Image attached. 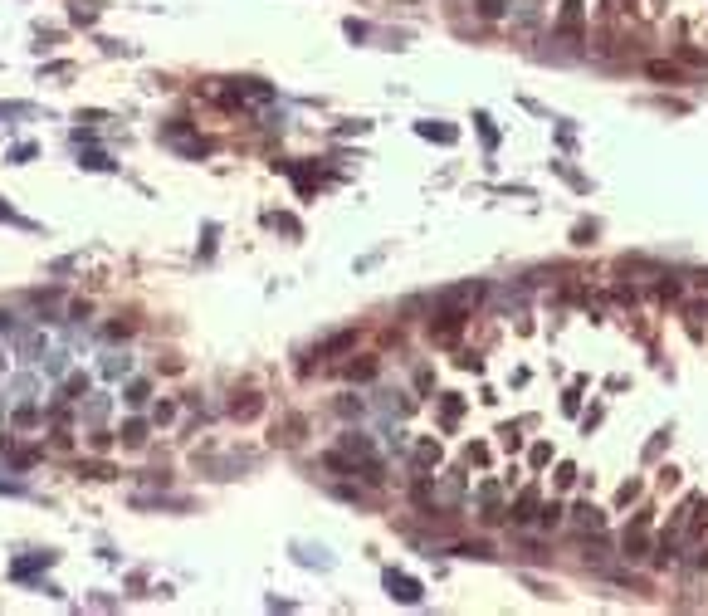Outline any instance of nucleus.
Here are the masks:
<instances>
[{"instance_id":"nucleus-1","label":"nucleus","mask_w":708,"mask_h":616,"mask_svg":"<svg viewBox=\"0 0 708 616\" xmlns=\"http://www.w3.org/2000/svg\"><path fill=\"white\" fill-rule=\"evenodd\" d=\"M386 587H391V597H401V602H420V582L405 577V572H386Z\"/></svg>"},{"instance_id":"nucleus-11","label":"nucleus","mask_w":708,"mask_h":616,"mask_svg":"<svg viewBox=\"0 0 708 616\" xmlns=\"http://www.w3.org/2000/svg\"><path fill=\"white\" fill-rule=\"evenodd\" d=\"M84 167H93V172H107V167H112V162H107V157H103V152H88V157H84Z\"/></svg>"},{"instance_id":"nucleus-13","label":"nucleus","mask_w":708,"mask_h":616,"mask_svg":"<svg viewBox=\"0 0 708 616\" xmlns=\"http://www.w3.org/2000/svg\"><path fill=\"white\" fill-rule=\"evenodd\" d=\"M454 416H459V397H445V425H454Z\"/></svg>"},{"instance_id":"nucleus-17","label":"nucleus","mask_w":708,"mask_h":616,"mask_svg":"<svg viewBox=\"0 0 708 616\" xmlns=\"http://www.w3.org/2000/svg\"><path fill=\"white\" fill-rule=\"evenodd\" d=\"M704 567H708V553H704Z\"/></svg>"},{"instance_id":"nucleus-8","label":"nucleus","mask_w":708,"mask_h":616,"mask_svg":"<svg viewBox=\"0 0 708 616\" xmlns=\"http://www.w3.org/2000/svg\"><path fill=\"white\" fill-rule=\"evenodd\" d=\"M230 411H235L240 421H249V416L259 411V397H244V402H235V406H230Z\"/></svg>"},{"instance_id":"nucleus-6","label":"nucleus","mask_w":708,"mask_h":616,"mask_svg":"<svg viewBox=\"0 0 708 616\" xmlns=\"http://www.w3.org/2000/svg\"><path fill=\"white\" fill-rule=\"evenodd\" d=\"M122 440H127V445H142V440H147V425H142V421H127V425H122Z\"/></svg>"},{"instance_id":"nucleus-9","label":"nucleus","mask_w":708,"mask_h":616,"mask_svg":"<svg viewBox=\"0 0 708 616\" xmlns=\"http://www.w3.org/2000/svg\"><path fill=\"white\" fill-rule=\"evenodd\" d=\"M93 15H98V10H93L88 0H74V20H79V25H93Z\"/></svg>"},{"instance_id":"nucleus-10","label":"nucleus","mask_w":708,"mask_h":616,"mask_svg":"<svg viewBox=\"0 0 708 616\" xmlns=\"http://www.w3.org/2000/svg\"><path fill=\"white\" fill-rule=\"evenodd\" d=\"M420 132H425V137H440V142H454V127H430V122H425Z\"/></svg>"},{"instance_id":"nucleus-14","label":"nucleus","mask_w":708,"mask_h":616,"mask_svg":"<svg viewBox=\"0 0 708 616\" xmlns=\"http://www.w3.org/2000/svg\"><path fill=\"white\" fill-rule=\"evenodd\" d=\"M127 402H132V406H137V402H147V387H142V382H132V387H127Z\"/></svg>"},{"instance_id":"nucleus-2","label":"nucleus","mask_w":708,"mask_h":616,"mask_svg":"<svg viewBox=\"0 0 708 616\" xmlns=\"http://www.w3.org/2000/svg\"><path fill=\"white\" fill-rule=\"evenodd\" d=\"M162 137H166V142H171V147H181V152H186V157H201V152H205V142H201V137H191V132H186V127H166V132H162Z\"/></svg>"},{"instance_id":"nucleus-4","label":"nucleus","mask_w":708,"mask_h":616,"mask_svg":"<svg viewBox=\"0 0 708 616\" xmlns=\"http://www.w3.org/2000/svg\"><path fill=\"white\" fill-rule=\"evenodd\" d=\"M415 465H440V445H435V440H420V445H415Z\"/></svg>"},{"instance_id":"nucleus-3","label":"nucleus","mask_w":708,"mask_h":616,"mask_svg":"<svg viewBox=\"0 0 708 616\" xmlns=\"http://www.w3.org/2000/svg\"><path fill=\"white\" fill-rule=\"evenodd\" d=\"M49 563H54V553H39V558H20V563H15L10 572H15V577H29L34 567H49Z\"/></svg>"},{"instance_id":"nucleus-7","label":"nucleus","mask_w":708,"mask_h":616,"mask_svg":"<svg viewBox=\"0 0 708 616\" xmlns=\"http://www.w3.org/2000/svg\"><path fill=\"white\" fill-rule=\"evenodd\" d=\"M577 523H582V528H601V509L582 504V509H577Z\"/></svg>"},{"instance_id":"nucleus-15","label":"nucleus","mask_w":708,"mask_h":616,"mask_svg":"<svg viewBox=\"0 0 708 616\" xmlns=\"http://www.w3.org/2000/svg\"><path fill=\"white\" fill-rule=\"evenodd\" d=\"M0 220H15V225H25V220H20V215H15L10 205H0Z\"/></svg>"},{"instance_id":"nucleus-16","label":"nucleus","mask_w":708,"mask_h":616,"mask_svg":"<svg viewBox=\"0 0 708 616\" xmlns=\"http://www.w3.org/2000/svg\"><path fill=\"white\" fill-rule=\"evenodd\" d=\"M606 5H610V10H620V0H606Z\"/></svg>"},{"instance_id":"nucleus-5","label":"nucleus","mask_w":708,"mask_h":616,"mask_svg":"<svg viewBox=\"0 0 708 616\" xmlns=\"http://www.w3.org/2000/svg\"><path fill=\"white\" fill-rule=\"evenodd\" d=\"M532 509H537V489H527V494H523V499L513 504V518L523 523V518H532Z\"/></svg>"},{"instance_id":"nucleus-12","label":"nucleus","mask_w":708,"mask_h":616,"mask_svg":"<svg viewBox=\"0 0 708 616\" xmlns=\"http://www.w3.org/2000/svg\"><path fill=\"white\" fill-rule=\"evenodd\" d=\"M372 372H376V362H352L347 367V377H372Z\"/></svg>"}]
</instances>
